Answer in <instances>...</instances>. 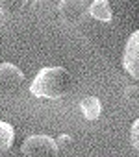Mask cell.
Instances as JSON below:
<instances>
[{
    "label": "cell",
    "instance_id": "cell-1",
    "mask_svg": "<svg viewBox=\"0 0 139 157\" xmlns=\"http://www.w3.org/2000/svg\"><path fill=\"white\" fill-rule=\"evenodd\" d=\"M71 89V76L63 67H45L37 72L30 85V93L37 98L59 100Z\"/></svg>",
    "mask_w": 139,
    "mask_h": 157
},
{
    "label": "cell",
    "instance_id": "cell-2",
    "mask_svg": "<svg viewBox=\"0 0 139 157\" xmlns=\"http://www.w3.org/2000/svg\"><path fill=\"white\" fill-rule=\"evenodd\" d=\"M24 83V72L13 63H0V94H13Z\"/></svg>",
    "mask_w": 139,
    "mask_h": 157
},
{
    "label": "cell",
    "instance_id": "cell-3",
    "mask_svg": "<svg viewBox=\"0 0 139 157\" xmlns=\"http://www.w3.org/2000/svg\"><path fill=\"white\" fill-rule=\"evenodd\" d=\"M21 151L24 155L37 157V155H56L59 150H58V144L52 137H48V135H32L22 142Z\"/></svg>",
    "mask_w": 139,
    "mask_h": 157
},
{
    "label": "cell",
    "instance_id": "cell-4",
    "mask_svg": "<svg viewBox=\"0 0 139 157\" xmlns=\"http://www.w3.org/2000/svg\"><path fill=\"white\" fill-rule=\"evenodd\" d=\"M122 67L124 70L139 82V30L133 32L126 44H124V54H122Z\"/></svg>",
    "mask_w": 139,
    "mask_h": 157
},
{
    "label": "cell",
    "instance_id": "cell-5",
    "mask_svg": "<svg viewBox=\"0 0 139 157\" xmlns=\"http://www.w3.org/2000/svg\"><path fill=\"white\" fill-rule=\"evenodd\" d=\"M85 0H61L58 4V13L65 24H80L87 13Z\"/></svg>",
    "mask_w": 139,
    "mask_h": 157
},
{
    "label": "cell",
    "instance_id": "cell-6",
    "mask_svg": "<svg viewBox=\"0 0 139 157\" xmlns=\"http://www.w3.org/2000/svg\"><path fill=\"white\" fill-rule=\"evenodd\" d=\"M87 13L95 19V21H100V22H109L113 13H111V6L108 0H93L91 6L87 8Z\"/></svg>",
    "mask_w": 139,
    "mask_h": 157
},
{
    "label": "cell",
    "instance_id": "cell-7",
    "mask_svg": "<svg viewBox=\"0 0 139 157\" xmlns=\"http://www.w3.org/2000/svg\"><path fill=\"white\" fill-rule=\"evenodd\" d=\"M80 109L85 120H98L102 115V104L97 96H85L80 102Z\"/></svg>",
    "mask_w": 139,
    "mask_h": 157
},
{
    "label": "cell",
    "instance_id": "cell-8",
    "mask_svg": "<svg viewBox=\"0 0 139 157\" xmlns=\"http://www.w3.org/2000/svg\"><path fill=\"white\" fill-rule=\"evenodd\" d=\"M13 140H15L13 126L0 120V151H8L13 146Z\"/></svg>",
    "mask_w": 139,
    "mask_h": 157
},
{
    "label": "cell",
    "instance_id": "cell-9",
    "mask_svg": "<svg viewBox=\"0 0 139 157\" xmlns=\"http://www.w3.org/2000/svg\"><path fill=\"white\" fill-rule=\"evenodd\" d=\"M28 0H0V13L2 15H15L24 10Z\"/></svg>",
    "mask_w": 139,
    "mask_h": 157
},
{
    "label": "cell",
    "instance_id": "cell-10",
    "mask_svg": "<svg viewBox=\"0 0 139 157\" xmlns=\"http://www.w3.org/2000/svg\"><path fill=\"white\" fill-rule=\"evenodd\" d=\"M130 140H132V146L135 148V151H139V118L132 124V129H130Z\"/></svg>",
    "mask_w": 139,
    "mask_h": 157
},
{
    "label": "cell",
    "instance_id": "cell-11",
    "mask_svg": "<svg viewBox=\"0 0 139 157\" xmlns=\"http://www.w3.org/2000/svg\"><path fill=\"white\" fill-rule=\"evenodd\" d=\"M73 137L71 135H59L58 139H56V144H58V150H69L73 146Z\"/></svg>",
    "mask_w": 139,
    "mask_h": 157
},
{
    "label": "cell",
    "instance_id": "cell-12",
    "mask_svg": "<svg viewBox=\"0 0 139 157\" xmlns=\"http://www.w3.org/2000/svg\"><path fill=\"white\" fill-rule=\"evenodd\" d=\"M124 98L130 102H139V85H130L124 91Z\"/></svg>",
    "mask_w": 139,
    "mask_h": 157
}]
</instances>
